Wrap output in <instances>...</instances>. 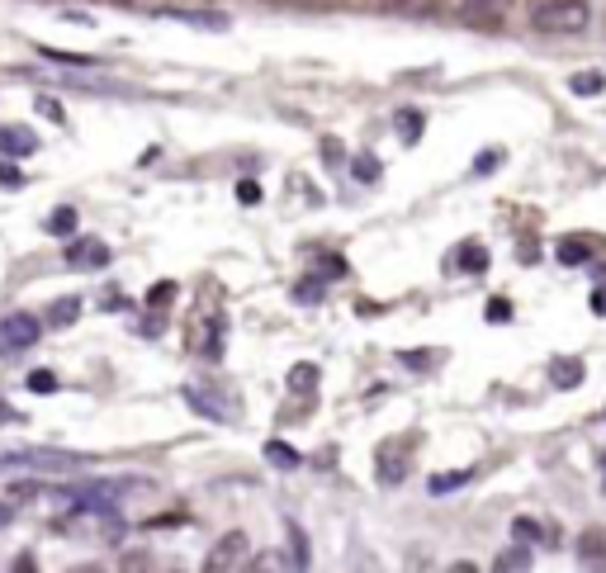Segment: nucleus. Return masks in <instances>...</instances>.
Returning a JSON list of instances; mask_svg holds the SVG:
<instances>
[{
  "label": "nucleus",
  "instance_id": "nucleus-1",
  "mask_svg": "<svg viewBox=\"0 0 606 573\" xmlns=\"http://www.w3.org/2000/svg\"><path fill=\"white\" fill-rule=\"evenodd\" d=\"M90 455H76V450H48V446H5L0 450V474H72V469H86Z\"/></svg>",
  "mask_w": 606,
  "mask_h": 573
},
{
  "label": "nucleus",
  "instance_id": "nucleus-2",
  "mask_svg": "<svg viewBox=\"0 0 606 573\" xmlns=\"http://www.w3.org/2000/svg\"><path fill=\"white\" fill-rule=\"evenodd\" d=\"M531 29L535 34H583L588 29V5L583 0H545L531 10Z\"/></svg>",
  "mask_w": 606,
  "mask_h": 573
},
{
  "label": "nucleus",
  "instance_id": "nucleus-3",
  "mask_svg": "<svg viewBox=\"0 0 606 573\" xmlns=\"http://www.w3.org/2000/svg\"><path fill=\"white\" fill-rule=\"evenodd\" d=\"M247 550H251L247 531L218 536L214 545H209V555H204V573H242L247 569Z\"/></svg>",
  "mask_w": 606,
  "mask_h": 573
},
{
  "label": "nucleus",
  "instance_id": "nucleus-4",
  "mask_svg": "<svg viewBox=\"0 0 606 573\" xmlns=\"http://www.w3.org/2000/svg\"><path fill=\"white\" fill-rule=\"evenodd\" d=\"M38 337H43V323H38L34 313H5V318H0V356L29 351Z\"/></svg>",
  "mask_w": 606,
  "mask_h": 573
},
{
  "label": "nucleus",
  "instance_id": "nucleus-5",
  "mask_svg": "<svg viewBox=\"0 0 606 573\" xmlns=\"http://www.w3.org/2000/svg\"><path fill=\"white\" fill-rule=\"evenodd\" d=\"M223 337H228V318L214 313V308H209V313H199L195 323H190V346H195L204 360L223 356Z\"/></svg>",
  "mask_w": 606,
  "mask_h": 573
},
{
  "label": "nucleus",
  "instance_id": "nucleus-6",
  "mask_svg": "<svg viewBox=\"0 0 606 573\" xmlns=\"http://www.w3.org/2000/svg\"><path fill=\"white\" fill-rule=\"evenodd\" d=\"M573 555L588 573H606V526H588L573 540Z\"/></svg>",
  "mask_w": 606,
  "mask_h": 573
},
{
  "label": "nucleus",
  "instance_id": "nucleus-7",
  "mask_svg": "<svg viewBox=\"0 0 606 573\" xmlns=\"http://www.w3.org/2000/svg\"><path fill=\"white\" fill-rule=\"evenodd\" d=\"M375 479H379V484H403V479H408V441H389V446H379Z\"/></svg>",
  "mask_w": 606,
  "mask_h": 573
},
{
  "label": "nucleus",
  "instance_id": "nucleus-8",
  "mask_svg": "<svg viewBox=\"0 0 606 573\" xmlns=\"http://www.w3.org/2000/svg\"><path fill=\"white\" fill-rule=\"evenodd\" d=\"M67 266H72V270L109 266V247L100 242V237H72V242H67Z\"/></svg>",
  "mask_w": 606,
  "mask_h": 573
},
{
  "label": "nucleus",
  "instance_id": "nucleus-9",
  "mask_svg": "<svg viewBox=\"0 0 606 573\" xmlns=\"http://www.w3.org/2000/svg\"><path fill=\"white\" fill-rule=\"evenodd\" d=\"M185 403H190L199 417H209V422H237V408L223 403V398H214L209 389H185Z\"/></svg>",
  "mask_w": 606,
  "mask_h": 573
},
{
  "label": "nucleus",
  "instance_id": "nucleus-10",
  "mask_svg": "<svg viewBox=\"0 0 606 573\" xmlns=\"http://www.w3.org/2000/svg\"><path fill=\"white\" fill-rule=\"evenodd\" d=\"M507 0H455V15L469 19V24H498Z\"/></svg>",
  "mask_w": 606,
  "mask_h": 573
},
{
  "label": "nucleus",
  "instance_id": "nucleus-11",
  "mask_svg": "<svg viewBox=\"0 0 606 573\" xmlns=\"http://www.w3.org/2000/svg\"><path fill=\"white\" fill-rule=\"evenodd\" d=\"M512 536H517V545H526V550H531V545H559V536H554L545 521H535V517L512 521Z\"/></svg>",
  "mask_w": 606,
  "mask_h": 573
},
{
  "label": "nucleus",
  "instance_id": "nucleus-12",
  "mask_svg": "<svg viewBox=\"0 0 606 573\" xmlns=\"http://www.w3.org/2000/svg\"><path fill=\"white\" fill-rule=\"evenodd\" d=\"M583 375H588V370H583V360L578 356H554L550 360V384L554 389H578Z\"/></svg>",
  "mask_w": 606,
  "mask_h": 573
},
{
  "label": "nucleus",
  "instance_id": "nucleus-13",
  "mask_svg": "<svg viewBox=\"0 0 606 573\" xmlns=\"http://www.w3.org/2000/svg\"><path fill=\"white\" fill-rule=\"evenodd\" d=\"M0 152H5V157H34L38 138L29 133V128H5L0 124Z\"/></svg>",
  "mask_w": 606,
  "mask_h": 573
},
{
  "label": "nucleus",
  "instance_id": "nucleus-14",
  "mask_svg": "<svg viewBox=\"0 0 606 573\" xmlns=\"http://www.w3.org/2000/svg\"><path fill=\"white\" fill-rule=\"evenodd\" d=\"M166 19H176V24H195V29H214L223 34L228 29V15H218V10H161Z\"/></svg>",
  "mask_w": 606,
  "mask_h": 573
},
{
  "label": "nucleus",
  "instance_id": "nucleus-15",
  "mask_svg": "<svg viewBox=\"0 0 606 573\" xmlns=\"http://www.w3.org/2000/svg\"><path fill=\"white\" fill-rule=\"evenodd\" d=\"M285 536H289V569L303 573L313 564V550H308V536H303L299 521H285Z\"/></svg>",
  "mask_w": 606,
  "mask_h": 573
},
{
  "label": "nucleus",
  "instance_id": "nucleus-16",
  "mask_svg": "<svg viewBox=\"0 0 606 573\" xmlns=\"http://www.w3.org/2000/svg\"><path fill=\"white\" fill-rule=\"evenodd\" d=\"M554 256H559V266H588L592 261V237H559Z\"/></svg>",
  "mask_w": 606,
  "mask_h": 573
},
{
  "label": "nucleus",
  "instance_id": "nucleus-17",
  "mask_svg": "<svg viewBox=\"0 0 606 573\" xmlns=\"http://www.w3.org/2000/svg\"><path fill=\"white\" fill-rule=\"evenodd\" d=\"M450 266L464 270V275H479V270H488V251H483V242H460V251L450 256Z\"/></svg>",
  "mask_w": 606,
  "mask_h": 573
},
{
  "label": "nucleus",
  "instance_id": "nucleus-18",
  "mask_svg": "<svg viewBox=\"0 0 606 573\" xmlns=\"http://www.w3.org/2000/svg\"><path fill=\"white\" fill-rule=\"evenodd\" d=\"M422 124H427V119H422V109H398V114H393V128H398V138H403L408 147L422 138Z\"/></svg>",
  "mask_w": 606,
  "mask_h": 573
},
{
  "label": "nucleus",
  "instance_id": "nucleus-19",
  "mask_svg": "<svg viewBox=\"0 0 606 573\" xmlns=\"http://www.w3.org/2000/svg\"><path fill=\"white\" fill-rule=\"evenodd\" d=\"M526 569H531V550L526 545H512V550H502L493 559V573H526Z\"/></svg>",
  "mask_w": 606,
  "mask_h": 573
},
{
  "label": "nucleus",
  "instance_id": "nucleus-20",
  "mask_svg": "<svg viewBox=\"0 0 606 573\" xmlns=\"http://www.w3.org/2000/svg\"><path fill=\"white\" fill-rule=\"evenodd\" d=\"M76 318H81V299H72V294H67V299H57V304L48 308V327H72Z\"/></svg>",
  "mask_w": 606,
  "mask_h": 573
},
{
  "label": "nucleus",
  "instance_id": "nucleus-21",
  "mask_svg": "<svg viewBox=\"0 0 606 573\" xmlns=\"http://www.w3.org/2000/svg\"><path fill=\"white\" fill-rule=\"evenodd\" d=\"M266 460L275 469H299L303 465V455L294 446H285V441H266Z\"/></svg>",
  "mask_w": 606,
  "mask_h": 573
},
{
  "label": "nucleus",
  "instance_id": "nucleus-22",
  "mask_svg": "<svg viewBox=\"0 0 606 573\" xmlns=\"http://www.w3.org/2000/svg\"><path fill=\"white\" fill-rule=\"evenodd\" d=\"M289 389H294V394H313V389H318V365H313V360L294 365V370H289Z\"/></svg>",
  "mask_w": 606,
  "mask_h": 573
},
{
  "label": "nucleus",
  "instance_id": "nucleus-23",
  "mask_svg": "<svg viewBox=\"0 0 606 573\" xmlns=\"http://www.w3.org/2000/svg\"><path fill=\"white\" fill-rule=\"evenodd\" d=\"M469 479H474V469H455V474H431L427 488L436 493V498H441V493H450V488H464Z\"/></svg>",
  "mask_w": 606,
  "mask_h": 573
},
{
  "label": "nucleus",
  "instance_id": "nucleus-24",
  "mask_svg": "<svg viewBox=\"0 0 606 573\" xmlns=\"http://www.w3.org/2000/svg\"><path fill=\"white\" fill-rule=\"evenodd\" d=\"M569 90H573V95H602V90H606V76H602V72H573V76H569Z\"/></svg>",
  "mask_w": 606,
  "mask_h": 573
},
{
  "label": "nucleus",
  "instance_id": "nucleus-25",
  "mask_svg": "<svg viewBox=\"0 0 606 573\" xmlns=\"http://www.w3.org/2000/svg\"><path fill=\"white\" fill-rule=\"evenodd\" d=\"M48 233H53V237H72L76 233V209H57V214H48Z\"/></svg>",
  "mask_w": 606,
  "mask_h": 573
},
{
  "label": "nucleus",
  "instance_id": "nucleus-26",
  "mask_svg": "<svg viewBox=\"0 0 606 573\" xmlns=\"http://www.w3.org/2000/svg\"><path fill=\"white\" fill-rule=\"evenodd\" d=\"M351 176H356V180H365V185H370V180H379V162H375V157H370V152H360L356 162H351Z\"/></svg>",
  "mask_w": 606,
  "mask_h": 573
},
{
  "label": "nucleus",
  "instance_id": "nucleus-27",
  "mask_svg": "<svg viewBox=\"0 0 606 573\" xmlns=\"http://www.w3.org/2000/svg\"><path fill=\"white\" fill-rule=\"evenodd\" d=\"M119 573H152V555H143V550H128V555L119 559Z\"/></svg>",
  "mask_w": 606,
  "mask_h": 573
},
{
  "label": "nucleus",
  "instance_id": "nucleus-28",
  "mask_svg": "<svg viewBox=\"0 0 606 573\" xmlns=\"http://www.w3.org/2000/svg\"><path fill=\"white\" fill-rule=\"evenodd\" d=\"M502 162H507V152H502V147H493V152H479V162H474V176H488V171H498Z\"/></svg>",
  "mask_w": 606,
  "mask_h": 573
},
{
  "label": "nucleus",
  "instance_id": "nucleus-29",
  "mask_svg": "<svg viewBox=\"0 0 606 573\" xmlns=\"http://www.w3.org/2000/svg\"><path fill=\"white\" fill-rule=\"evenodd\" d=\"M29 394H57V375H53V370H34V375H29Z\"/></svg>",
  "mask_w": 606,
  "mask_h": 573
},
{
  "label": "nucleus",
  "instance_id": "nucleus-30",
  "mask_svg": "<svg viewBox=\"0 0 606 573\" xmlns=\"http://www.w3.org/2000/svg\"><path fill=\"white\" fill-rule=\"evenodd\" d=\"M398 360H403L408 370H431V365H436V351H398Z\"/></svg>",
  "mask_w": 606,
  "mask_h": 573
},
{
  "label": "nucleus",
  "instance_id": "nucleus-31",
  "mask_svg": "<svg viewBox=\"0 0 606 573\" xmlns=\"http://www.w3.org/2000/svg\"><path fill=\"white\" fill-rule=\"evenodd\" d=\"M171 299H176V285H171V280H161L157 289H147V308H166Z\"/></svg>",
  "mask_w": 606,
  "mask_h": 573
},
{
  "label": "nucleus",
  "instance_id": "nucleus-32",
  "mask_svg": "<svg viewBox=\"0 0 606 573\" xmlns=\"http://www.w3.org/2000/svg\"><path fill=\"white\" fill-rule=\"evenodd\" d=\"M242 573H280V555H256L247 559V569Z\"/></svg>",
  "mask_w": 606,
  "mask_h": 573
},
{
  "label": "nucleus",
  "instance_id": "nucleus-33",
  "mask_svg": "<svg viewBox=\"0 0 606 573\" xmlns=\"http://www.w3.org/2000/svg\"><path fill=\"white\" fill-rule=\"evenodd\" d=\"M294 299H299V304H318V299H322V280H308V285H294Z\"/></svg>",
  "mask_w": 606,
  "mask_h": 573
},
{
  "label": "nucleus",
  "instance_id": "nucleus-34",
  "mask_svg": "<svg viewBox=\"0 0 606 573\" xmlns=\"http://www.w3.org/2000/svg\"><path fill=\"white\" fill-rule=\"evenodd\" d=\"M38 114H43V119H53V124H62V119H67V114H62V105H57L53 95H38Z\"/></svg>",
  "mask_w": 606,
  "mask_h": 573
},
{
  "label": "nucleus",
  "instance_id": "nucleus-35",
  "mask_svg": "<svg viewBox=\"0 0 606 573\" xmlns=\"http://www.w3.org/2000/svg\"><path fill=\"white\" fill-rule=\"evenodd\" d=\"M0 185H5V190H19V185H24V171L10 162H0Z\"/></svg>",
  "mask_w": 606,
  "mask_h": 573
},
{
  "label": "nucleus",
  "instance_id": "nucleus-36",
  "mask_svg": "<svg viewBox=\"0 0 606 573\" xmlns=\"http://www.w3.org/2000/svg\"><path fill=\"white\" fill-rule=\"evenodd\" d=\"M488 323H512V304L507 299H493L488 304Z\"/></svg>",
  "mask_w": 606,
  "mask_h": 573
},
{
  "label": "nucleus",
  "instance_id": "nucleus-37",
  "mask_svg": "<svg viewBox=\"0 0 606 573\" xmlns=\"http://www.w3.org/2000/svg\"><path fill=\"white\" fill-rule=\"evenodd\" d=\"M237 199H242V204H256V199H261V185H256V180H242V185H237Z\"/></svg>",
  "mask_w": 606,
  "mask_h": 573
},
{
  "label": "nucleus",
  "instance_id": "nucleus-38",
  "mask_svg": "<svg viewBox=\"0 0 606 573\" xmlns=\"http://www.w3.org/2000/svg\"><path fill=\"white\" fill-rule=\"evenodd\" d=\"M10 573H38V559L24 550V555H15V564H10Z\"/></svg>",
  "mask_w": 606,
  "mask_h": 573
},
{
  "label": "nucleus",
  "instance_id": "nucleus-39",
  "mask_svg": "<svg viewBox=\"0 0 606 573\" xmlns=\"http://www.w3.org/2000/svg\"><path fill=\"white\" fill-rule=\"evenodd\" d=\"M592 313H597V318H606V289H592Z\"/></svg>",
  "mask_w": 606,
  "mask_h": 573
},
{
  "label": "nucleus",
  "instance_id": "nucleus-40",
  "mask_svg": "<svg viewBox=\"0 0 606 573\" xmlns=\"http://www.w3.org/2000/svg\"><path fill=\"white\" fill-rule=\"evenodd\" d=\"M10 521H15V502H0V531H5Z\"/></svg>",
  "mask_w": 606,
  "mask_h": 573
},
{
  "label": "nucleus",
  "instance_id": "nucleus-41",
  "mask_svg": "<svg viewBox=\"0 0 606 573\" xmlns=\"http://www.w3.org/2000/svg\"><path fill=\"white\" fill-rule=\"evenodd\" d=\"M446 573H483V569H479V564H469V559H460V564H450Z\"/></svg>",
  "mask_w": 606,
  "mask_h": 573
},
{
  "label": "nucleus",
  "instance_id": "nucleus-42",
  "mask_svg": "<svg viewBox=\"0 0 606 573\" xmlns=\"http://www.w3.org/2000/svg\"><path fill=\"white\" fill-rule=\"evenodd\" d=\"M72 573H105V569H100V564H76Z\"/></svg>",
  "mask_w": 606,
  "mask_h": 573
},
{
  "label": "nucleus",
  "instance_id": "nucleus-43",
  "mask_svg": "<svg viewBox=\"0 0 606 573\" xmlns=\"http://www.w3.org/2000/svg\"><path fill=\"white\" fill-rule=\"evenodd\" d=\"M602 412H606V408H602Z\"/></svg>",
  "mask_w": 606,
  "mask_h": 573
}]
</instances>
